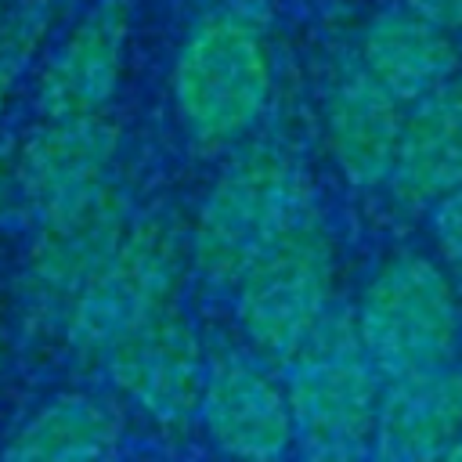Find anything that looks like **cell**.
<instances>
[{"label":"cell","instance_id":"obj_1","mask_svg":"<svg viewBox=\"0 0 462 462\" xmlns=\"http://www.w3.org/2000/svg\"><path fill=\"white\" fill-rule=\"evenodd\" d=\"M296 444L307 462H368L386 379L350 310L332 307L282 365Z\"/></svg>","mask_w":462,"mask_h":462},{"label":"cell","instance_id":"obj_2","mask_svg":"<svg viewBox=\"0 0 462 462\" xmlns=\"http://www.w3.org/2000/svg\"><path fill=\"white\" fill-rule=\"evenodd\" d=\"M314 206L300 166L278 144H253L238 152L206 191L188 256L209 289H238L260 253Z\"/></svg>","mask_w":462,"mask_h":462},{"label":"cell","instance_id":"obj_3","mask_svg":"<svg viewBox=\"0 0 462 462\" xmlns=\"http://www.w3.org/2000/svg\"><path fill=\"white\" fill-rule=\"evenodd\" d=\"M184 260L188 242L173 217L159 209L137 217L116 256L94 274L65 314L61 332L69 354L83 365H105L116 343L173 307Z\"/></svg>","mask_w":462,"mask_h":462},{"label":"cell","instance_id":"obj_4","mask_svg":"<svg viewBox=\"0 0 462 462\" xmlns=\"http://www.w3.org/2000/svg\"><path fill=\"white\" fill-rule=\"evenodd\" d=\"M332 235L307 206L245 271L235 289V314L249 350L267 365H285L318 321L332 310Z\"/></svg>","mask_w":462,"mask_h":462},{"label":"cell","instance_id":"obj_5","mask_svg":"<svg viewBox=\"0 0 462 462\" xmlns=\"http://www.w3.org/2000/svg\"><path fill=\"white\" fill-rule=\"evenodd\" d=\"M271 61L249 11L202 18L173 61V105L184 130L206 144L238 141L267 108Z\"/></svg>","mask_w":462,"mask_h":462},{"label":"cell","instance_id":"obj_6","mask_svg":"<svg viewBox=\"0 0 462 462\" xmlns=\"http://www.w3.org/2000/svg\"><path fill=\"white\" fill-rule=\"evenodd\" d=\"M354 321L383 379L455 365L462 332L458 292L430 256L401 253L386 260L372 274Z\"/></svg>","mask_w":462,"mask_h":462},{"label":"cell","instance_id":"obj_7","mask_svg":"<svg viewBox=\"0 0 462 462\" xmlns=\"http://www.w3.org/2000/svg\"><path fill=\"white\" fill-rule=\"evenodd\" d=\"M130 224V195L116 177L36 213V235L25 256V300L32 318L61 325L76 296L116 256Z\"/></svg>","mask_w":462,"mask_h":462},{"label":"cell","instance_id":"obj_8","mask_svg":"<svg viewBox=\"0 0 462 462\" xmlns=\"http://www.w3.org/2000/svg\"><path fill=\"white\" fill-rule=\"evenodd\" d=\"M101 368L148 419L159 426H184L199 415L209 354L195 325L170 307L116 343Z\"/></svg>","mask_w":462,"mask_h":462},{"label":"cell","instance_id":"obj_9","mask_svg":"<svg viewBox=\"0 0 462 462\" xmlns=\"http://www.w3.org/2000/svg\"><path fill=\"white\" fill-rule=\"evenodd\" d=\"M199 419L235 462H282L296 444L285 386L253 350L220 346L209 354Z\"/></svg>","mask_w":462,"mask_h":462},{"label":"cell","instance_id":"obj_10","mask_svg":"<svg viewBox=\"0 0 462 462\" xmlns=\"http://www.w3.org/2000/svg\"><path fill=\"white\" fill-rule=\"evenodd\" d=\"M130 11L123 0H101L51 54L36 87V108L43 119L105 116L126 54Z\"/></svg>","mask_w":462,"mask_h":462},{"label":"cell","instance_id":"obj_11","mask_svg":"<svg viewBox=\"0 0 462 462\" xmlns=\"http://www.w3.org/2000/svg\"><path fill=\"white\" fill-rule=\"evenodd\" d=\"M462 437V365L386 379L368 462H440Z\"/></svg>","mask_w":462,"mask_h":462},{"label":"cell","instance_id":"obj_12","mask_svg":"<svg viewBox=\"0 0 462 462\" xmlns=\"http://www.w3.org/2000/svg\"><path fill=\"white\" fill-rule=\"evenodd\" d=\"M119 152V126L108 116L83 119H43L22 144L14 180L32 213H43L112 173Z\"/></svg>","mask_w":462,"mask_h":462},{"label":"cell","instance_id":"obj_13","mask_svg":"<svg viewBox=\"0 0 462 462\" xmlns=\"http://www.w3.org/2000/svg\"><path fill=\"white\" fill-rule=\"evenodd\" d=\"M401 130L404 105L361 65L346 72L325 97V144L354 188H379L390 180Z\"/></svg>","mask_w":462,"mask_h":462},{"label":"cell","instance_id":"obj_14","mask_svg":"<svg viewBox=\"0 0 462 462\" xmlns=\"http://www.w3.org/2000/svg\"><path fill=\"white\" fill-rule=\"evenodd\" d=\"M390 195L404 209L437 206L462 188V76L440 83L404 112Z\"/></svg>","mask_w":462,"mask_h":462},{"label":"cell","instance_id":"obj_15","mask_svg":"<svg viewBox=\"0 0 462 462\" xmlns=\"http://www.w3.org/2000/svg\"><path fill=\"white\" fill-rule=\"evenodd\" d=\"M123 419L94 393H54L32 408L0 448V462H112Z\"/></svg>","mask_w":462,"mask_h":462},{"label":"cell","instance_id":"obj_16","mask_svg":"<svg viewBox=\"0 0 462 462\" xmlns=\"http://www.w3.org/2000/svg\"><path fill=\"white\" fill-rule=\"evenodd\" d=\"M361 69L401 105H415L440 83L455 79L458 51L444 29L404 11H383L361 36Z\"/></svg>","mask_w":462,"mask_h":462},{"label":"cell","instance_id":"obj_17","mask_svg":"<svg viewBox=\"0 0 462 462\" xmlns=\"http://www.w3.org/2000/svg\"><path fill=\"white\" fill-rule=\"evenodd\" d=\"M433 238L448 271L462 285V188H455L433 206Z\"/></svg>","mask_w":462,"mask_h":462},{"label":"cell","instance_id":"obj_18","mask_svg":"<svg viewBox=\"0 0 462 462\" xmlns=\"http://www.w3.org/2000/svg\"><path fill=\"white\" fill-rule=\"evenodd\" d=\"M411 14L426 18L437 29H458L462 25V0H404Z\"/></svg>","mask_w":462,"mask_h":462},{"label":"cell","instance_id":"obj_19","mask_svg":"<svg viewBox=\"0 0 462 462\" xmlns=\"http://www.w3.org/2000/svg\"><path fill=\"white\" fill-rule=\"evenodd\" d=\"M40 22L25 11H0V51L14 47V43H36Z\"/></svg>","mask_w":462,"mask_h":462},{"label":"cell","instance_id":"obj_20","mask_svg":"<svg viewBox=\"0 0 462 462\" xmlns=\"http://www.w3.org/2000/svg\"><path fill=\"white\" fill-rule=\"evenodd\" d=\"M29 54H32V43H14V47L0 51V116L7 108L11 87H14V79H18V72H22V65H25Z\"/></svg>","mask_w":462,"mask_h":462},{"label":"cell","instance_id":"obj_21","mask_svg":"<svg viewBox=\"0 0 462 462\" xmlns=\"http://www.w3.org/2000/svg\"><path fill=\"white\" fill-rule=\"evenodd\" d=\"M14 188H18V180H14V170L0 159V224L7 220V213H11V202H14Z\"/></svg>","mask_w":462,"mask_h":462},{"label":"cell","instance_id":"obj_22","mask_svg":"<svg viewBox=\"0 0 462 462\" xmlns=\"http://www.w3.org/2000/svg\"><path fill=\"white\" fill-rule=\"evenodd\" d=\"M440 462H462V437H458V440L451 444V451H448V455H444Z\"/></svg>","mask_w":462,"mask_h":462},{"label":"cell","instance_id":"obj_23","mask_svg":"<svg viewBox=\"0 0 462 462\" xmlns=\"http://www.w3.org/2000/svg\"><path fill=\"white\" fill-rule=\"evenodd\" d=\"M4 346H7V336H4V321H0V372H4Z\"/></svg>","mask_w":462,"mask_h":462}]
</instances>
